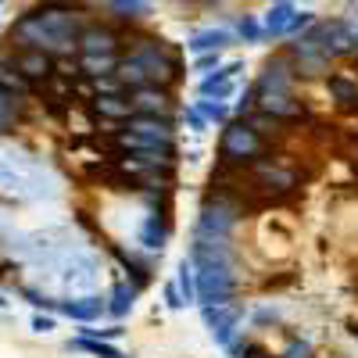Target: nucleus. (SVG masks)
I'll return each instance as SVG.
<instances>
[{
  "label": "nucleus",
  "mask_w": 358,
  "mask_h": 358,
  "mask_svg": "<svg viewBox=\"0 0 358 358\" xmlns=\"http://www.w3.org/2000/svg\"><path fill=\"white\" fill-rule=\"evenodd\" d=\"M83 15L76 11H54V8H33L11 25V43L18 47H36L50 57H72L79 50L83 33Z\"/></svg>",
  "instance_id": "f257e3e1"
},
{
  "label": "nucleus",
  "mask_w": 358,
  "mask_h": 358,
  "mask_svg": "<svg viewBox=\"0 0 358 358\" xmlns=\"http://www.w3.org/2000/svg\"><path fill=\"white\" fill-rule=\"evenodd\" d=\"M118 83L126 90L147 86V83H158V86H172L183 76V65H179L176 50L165 40H136L133 50L118 62Z\"/></svg>",
  "instance_id": "f03ea898"
},
{
  "label": "nucleus",
  "mask_w": 358,
  "mask_h": 358,
  "mask_svg": "<svg viewBox=\"0 0 358 358\" xmlns=\"http://www.w3.org/2000/svg\"><path fill=\"white\" fill-rule=\"evenodd\" d=\"M115 143L122 151H169L176 155V126L165 115H133L122 129H115Z\"/></svg>",
  "instance_id": "7ed1b4c3"
},
{
  "label": "nucleus",
  "mask_w": 358,
  "mask_h": 358,
  "mask_svg": "<svg viewBox=\"0 0 358 358\" xmlns=\"http://www.w3.org/2000/svg\"><path fill=\"white\" fill-rule=\"evenodd\" d=\"M265 155V136L248 122V118H229L222 126V136H219V158L222 165H233V169H244V165H255L258 158Z\"/></svg>",
  "instance_id": "20e7f679"
},
{
  "label": "nucleus",
  "mask_w": 358,
  "mask_h": 358,
  "mask_svg": "<svg viewBox=\"0 0 358 358\" xmlns=\"http://www.w3.org/2000/svg\"><path fill=\"white\" fill-rule=\"evenodd\" d=\"M54 280H62L65 290L76 294H97V283H101V262L90 255V251H79V248H65L62 262H57V273Z\"/></svg>",
  "instance_id": "39448f33"
},
{
  "label": "nucleus",
  "mask_w": 358,
  "mask_h": 358,
  "mask_svg": "<svg viewBox=\"0 0 358 358\" xmlns=\"http://www.w3.org/2000/svg\"><path fill=\"white\" fill-rule=\"evenodd\" d=\"M287 57L294 62V72L297 79H326L334 72V57L319 47V40L312 33H301V36H290V43L283 47Z\"/></svg>",
  "instance_id": "423d86ee"
},
{
  "label": "nucleus",
  "mask_w": 358,
  "mask_h": 358,
  "mask_svg": "<svg viewBox=\"0 0 358 358\" xmlns=\"http://www.w3.org/2000/svg\"><path fill=\"white\" fill-rule=\"evenodd\" d=\"M241 226V204L226 194H212L201 212H197V229L201 236H233V229Z\"/></svg>",
  "instance_id": "0eeeda50"
},
{
  "label": "nucleus",
  "mask_w": 358,
  "mask_h": 358,
  "mask_svg": "<svg viewBox=\"0 0 358 358\" xmlns=\"http://www.w3.org/2000/svg\"><path fill=\"white\" fill-rule=\"evenodd\" d=\"M305 33H312L319 40V47L326 50L337 62V57H351L358 54L355 47V33H351V22L348 18H319L312 29H305Z\"/></svg>",
  "instance_id": "6e6552de"
},
{
  "label": "nucleus",
  "mask_w": 358,
  "mask_h": 358,
  "mask_svg": "<svg viewBox=\"0 0 358 358\" xmlns=\"http://www.w3.org/2000/svg\"><path fill=\"white\" fill-rule=\"evenodd\" d=\"M294 83H297V72H294V62L287 57V50H276L268 62L262 65L258 79H255V94H294Z\"/></svg>",
  "instance_id": "1a4fd4ad"
},
{
  "label": "nucleus",
  "mask_w": 358,
  "mask_h": 358,
  "mask_svg": "<svg viewBox=\"0 0 358 358\" xmlns=\"http://www.w3.org/2000/svg\"><path fill=\"white\" fill-rule=\"evenodd\" d=\"M201 319H204V326L212 330V337H215V344H222V348H229L233 341H236V334H241V322H244V308L241 305H201Z\"/></svg>",
  "instance_id": "9d476101"
},
{
  "label": "nucleus",
  "mask_w": 358,
  "mask_h": 358,
  "mask_svg": "<svg viewBox=\"0 0 358 358\" xmlns=\"http://www.w3.org/2000/svg\"><path fill=\"white\" fill-rule=\"evenodd\" d=\"M122 33L108 22H86L79 33V54H118Z\"/></svg>",
  "instance_id": "9b49d317"
},
{
  "label": "nucleus",
  "mask_w": 358,
  "mask_h": 358,
  "mask_svg": "<svg viewBox=\"0 0 358 358\" xmlns=\"http://www.w3.org/2000/svg\"><path fill=\"white\" fill-rule=\"evenodd\" d=\"M129 101L136 108V115H172V90L169 86H158V83H147V86H136L129 90Z\"/></svg>",
  "instance_id": "f8f14e48"
},
{
  "label": "nucleus",
  "mask_w": 358,
  "mask_h": 358,
  "mask_svg": "<svg viewBox=\"0 0 358 358\" xmlns=\"http://www.w3.org/2000/svg\"><path fill=\"white\" fill-rule=\"evenodd\" d=\"M11 57H15L18 72H22L29 83H47V79L54 76V57L43 54V50H36V47H18Z\"/></svg>",
  "instance_id": "ddd939ff"
},
{
  "label": "nucleus",
  "mask_w": 358,
  "mask_h": 358,
  "mask_svg": "<svg viewBox=\"0 0 358 358\" xmlns=\"http://www.w3.org/2000/svg\"><path fill=\"white\" fill-rule=\"evenodd\" d=\"M90 111H94L97 118H108V122H129V118L136 115V108L129 101V90H122V94H94Z\"/></svg>",
  "instance_id": "4468645a"
},
{
  "label": "nucleus",
  "mask_w": 358,
  "mask_h": 358,
  "mask_svg": "<svg viewBox=\"0 0 358 358\" xmlns=\"http://www.w3.org/2000/svg\"><path fill=\"white\" fill-rule=\"evenodd\" d=\"M57 312H65L72 322H97L101 315H108V301L101 294H76L72 301H62V308Z\"/></svg>",
  "instance_id": "2eb2a0df"
},
{
  "label": "nucleus",
  "mask_w": 358,
  "mask_h": 358,
  "mask_svg": "<svg viewBox=\"0 0 358 358\" xmlns=\"http://www.w3.org/2000/svg\"><path fill=\"white\" fill-rule=\"evenodd\" d=\"M236 36L233 29H226V25H212V29H201V33H194L190 40H187V50L190 54H208V50H226V47H233Z\"/></svg>",
  "instance_id": "dca6fc26"
},
{
  "label": "nucleus",
  "mask_w": 358,
  "mask_h": 358,
  "mask_svg": "<svg viewBox=\"0 0 358 358\" xmlns=\"http://www.w3.org/2000/svg\"><path fill=\"white\" fill-rule=\"evenodd\" d=\"M255 179H258V187L276 190V194H290V190L297 187V176H294V172H287V169H280V165H273V162H265V158L255 162Z\"/></svg>",
  "instance_id": "f3484780"
},
{
  "label": "nucleus",
  "mask_w": 358,
  "mask_h": 358,
  "mask_svg": "<svg viewBox=\"0 0 358 358\" xmlns=\"http://www.w3.org/2000/svg\"><path fill=\"white\" fill-rule=\"evenodd\" d=\"M165 241H169V222H165V215H158V212L143 215V222H140V229H136V244H140L143 251H162Z\"/></svg>",
  "instance_id": "a211bd4d"
},
{
  "label": "nucleus",
  "mask_w": 358,
  "mask_h": 358,
  "mask_svg": "<svg viewBox=\"0 0 358 358\" xmlns=\"http://www.w3.org/2000/svg\"><path fill=\"white\" fill-rule=\"evenodd\" d=\"M258 108L268 111L273 118H280V122H283V118H301L305 115V104L297 101L294 94H262L258 97Z\"/></svg>",
  "instance_id": "6ab92c4d"
},
{
  "label": "nucleus",
  "mask_w": 358,
  "mask_h": 358,
  "mask_svg": "<svg viewBox=\"0 0 358 358\" xmlns=\"http://www.w3.org/2000/svg\"><path fill=\"white\" fill-rule=\"evenodd\" d=\"M297 4H283V0H273V8L265 11L262 25H265V36L273 40H287V29H290V18H294Z\"/></svg>",
  "instance_id": "aec40b11"
},
{
  "label": "nucleus",
  "mask_w": 358,
  "mask_h": 358,
  "mask_svg": "<svg viewBox=\"0 0 358 358\" xmlns=\"http://www.w3.org/2000/svg\"><path fill=\"white\" fill-rule=\"evenodd\" d=\"M136 297H140V287L136 283H115L111 294H108V315L111 319H126L136 305Z\"/></svg>",
  "instance_id": "412c9836"
},
{
  "label": "nucleus",
  "mask_w": 358,
  "mask_h": 358,
  "mask_svg": "<svg viewBox=\"0 0 358 358\" xmlns=\"http://www.w3.org/2000/svg\"><path fill=\"white\" fill-rule=\"evenodd\" d=\"M118 54H79V72L86 79H104V76H115L118 72Z\"/></svg>",
  "instance_id": "4be33fe9"
},
{
  "label": "nucleus",
  "mask_w": 358,
  "mask_h": 358,
  "mask_svg": "<svg viewBox=\"0 0 358 358\" xmlns=\"http://www.w3.org/2000/svg\"><path fill=\"white\" fill-rule=\"evenodd\" d=\"M104 4L111 8L115 18H122V22H147L155 15L151 0H104Z\"/></svg>",
  "instance_id": "5701e85b"
},
{
  "label": "nucleus",
  "mask_w": 358,
  "mask_h": 358,
  "mask_svg": "<svg viewBox=\"0 0 358 358\" xmlns=\"http://www.w3.org/2000/svg\"><path fill=\"white\" fill-rule=\"evenodd\" d=\"M326 90H330V97L341 101L344 108H358V83L348 79L344 72H330V76H326Z\"/></svg>",
  "instance_id": "b1692460"
},
{
  "label": "nucleus",
  "mask_w": 358,
  "mask_h": 358,
  "mask_svg": "<svg viewBox=\"0 0 358 358\" xmlns=\"http://www.w3.org/2000/svg\"><path fill=\"white\" fill-rule=\"evenodd\" d=\"M201 97H212V101H229L233 94H236V83L219 69V72H212V76H201Z\"/></svg>",
  "instance_id": "393cba45"
},
{
  "label": "nucleus",
  "mask_w": 358,
  "mask_h": 358,
  "mask_svg": "<svg viewBox=\"0 0 358 358\" xmlns=\"http://www.w3.org/2000/svg\"><path fill=\"white\" fill-rule=\"evenodd\" d=\"M176 287H179V294H183L187 305H197V265H194V258H179Z\"/></svg>",
  "instance_id": "a878e982"
},
{
  "label": "nucleus",
  "mask_w": 358,
  "mask_h": 358,
  "mask_svg": "<svg viewBox=\"0 0 358 358\" xmlns=\"http://www.w3.org/2000/svg\"><path fill=\"white\" fill-rule=\"evenodd\" d=\"M69 351H86V355H94V358H126L122 351L111 348L101 337H76V341H69Z\"/></svg>",
  "instance_id": "bb28decb"
},
{
  "label": "nucleus",
  "mask_w": 358,
  "mask_h": 358,
  "mask_svg": "<svg viewBox=\"0 0 358 358\" xmlns=\"http://www.w3.org/2000/svg\"><path fill=\"white\" fill-rule=\"evenodd\" d=\"M18 111H22V97L8 94V90H0V136H8L15 129Z\"/></svg>",
  "instance_id": "cd10ccee"
},
{
  "label": "nucleus",
  "mask_w": 358,
  "mask_h": 358,
  "mask_svg": "<svg viewBox=\"0 0 358 358\" xmlns=\"http://www.w3.org/2000/svg\"><path fill=\"white\" fill-rule=\"evenodd\" d=\"M197 111L208 118V122H215V126H226V122H229V104H226V101L201 97V101H197Z\"/></svg>",
  "instance_id": "c85d7f7f"
},
{
  "label": "nucleus",
  "mask_w": 358,
  "mask_h": 358,
  "mask_svg": "<svg viewBox=\"0 0 358 358\" xmlns=\"http://www.w3.org/2000/svg\"><path fill=\"white\" fill-rule=\"evenodd\" d=\"M236 36H241L244 43H262L265 40V25L255 15H241V22H236Z\"/></svg>",
  "instance_id": "c756f323"
},
{
  "label": "nucleus",
  "mask_w": 358,
  "mask_h": 358,
  "mask_svg": "<svg viewBox=\"0 0 358 358\" xmlns=\"http://www.w3.org/2000/svg\"><path fill=\"white\" fill-rule=\"evenodd\" d=\"M222 69V50H208V54H194V72L197 76H212Z\"/></svg>",
  "instance_id": "7c9ffc66"
},
{
  "label": "nucleus",
  "mask_w": 358,
  "mask_h": 358,
  "mask_svg": "<svg viewBox=\"0 0 358 358\" xmlns=\"http://www.w3.org/2000/svg\"><path fill=\"white\" fill-rule=\"evenodd\" d=\"M22 297L29 305H33L36 312H57L62 308V301H54V297H47L43 290H33V287H22Z\"/></svg>",
  "instance_id": "2f4dec72"
},
{
  "label": "nucleus",
  "mask_w": 358,
  "mask_h": 358,
  "mask_svg": "<svg viewBox=\"0 0 358 358\" xmlns=\"http://www.w3.org/2000/svg\"><path fill=\"white\" fill-rule=\"evenodd\" d=\"M315 22H319V15H315V11L297 8V11H294V18H290V29H287V40H290V36H301L305 29H312Z\"/></svg>",
  "instance_id": "473e14b6"
},
{
  "label": "nucleus",
  "mask_w": 358,
  "mask_h": 358,
  "mask_svg": "<svg viewBox=\"0 0 358 358\" xmlns=\"http://www.w3.org/2000/svg\"><path fill=\"white\" fill-rule=\"evenodd\" d=\"M40 8H54V11H76V15H86V4H83V0H40Z\"/></svg>",
  "instance_id": "72a5a7b5"
},
{
  "label": "nucleus",
  "mask_w": 358,
  "mask_h": 358,
  "mask_svg": "<svg viewBox=\"0 0 358 358\" xmlns=\"http://www.w3.org/2000/svg\"><path fill=\"white\" fill-rule=\"evenodd\" d=\"M165 308H172V312L187 308V301H183V294H179V287H176V283H165Z\"/></svg>",
  "instance_id": "f704fd0d"
},
{
  "label": "nucleus",
  "mask_w": 358,
  "mask_h": 358,
  "mask_svg": "<svg viewBox=\"0 0 358 358\" xmlns=\"http://www.w3.org/2000/svg\"><path fill=\"white\" fill-rule=\"evenodd\" d=\"M187 126H190L194 133H204V129H208V118H204L197 108H190V111H187Z\"/></svg>",
  "instance_id": "c9c22d12"
},
{
  "label": "nucleus",
  "mask_w": 358,
  "mask_h": 358,
  "mask_svg": "<svg viewBox=\"0 0 358 358\" xmlns=\"http://www.w3.org/2000/svg\"><path fill=\"white\" fill-rule=\"evenodd\" d=\"M33 330H36V334H50V330H54V315L36 312V315H33Z\"/></svg>",
  "instance_id": "e433bc0d"
},
{
  "label": "nucleus",
  "mask_w": 358,
  "mask_h": 358,
  "mask_svg": "<svg viewBox=\"0 0 358 358\" xmlns=\"http://www.w3.org/2000/svg\"><path fill=\"white\" fill-rule=\"evenodd\" d=\"M283 358H312V344L308 341H297V344H290V351Z\"/></svg>",
  "instance_id": "4c0bfd02"
},
{
  "label": "nucleus",
  "mask_w": 358,
  "mask_h": 358,
  "mask_svg": "<svg viewBox=\"0 0 358 358\" xmlns=\"http://www.w3.org/2000/svg\"><path fill=\"white\" fill-rule=\"evenodd\" d=\"M255 319L258 322H280V312L276 308H262V312H255Z\"/></svg>",
  "instance_id": "58836bf2"
},
{
  "label": "nucleus",
  "mask_w": 358,
  "mask_h": 358,
  "mask_svg": "<svg viewBox=\"0 0 358 358\" xmlns=\"http://www.w3.org/2000/svg\"><path fill=\"white\" fill-rule=\"evenodd\" d=\"M222 72H226V76L233 79L236 72H244V62H229V65H222Z\"/></svg>",
  "instance_id": "ea45409f"
},
{
  "label": "nucleus",
  "mask_w": 358,
  "mask_h": 358,
  "mask_svg": "<svg viewBox=\"0 0 358 358\" xmlns=\"http://www.w3.org/2000/svg\"><path fill=\"white\" fill-rule=\"evenodd\" d=\"M348 334L358 341V319H348Z\"/></svg>",
  "instance_id": "a19ab883"
},
{
  "label": "nucleus",
  "mask_w": 358,
  "mask_h": 358,
  "mask_svg": "<svg viewBox=\"0 0 358 358\" xmlns=\"http://www.w3.org/2000/svg\"><path fill=\"white\" fill-rule=\"evenodd\" d=\"M187 4H219V0H187Z\"/></svg>",
  "instance_id": "79ce46f5"
},
{
  "label": "nucleus",
  "mask_w": 358,
  "mask_h": 358,
  "mask_svg": "<svg viewBox=\"0 0 358 358\" xmlns=\"http://www.w3.org/2000/svg\"><path fill=\"white\" fill-rule=\"evenodd\" d=\"M8 305H11V301H8V297H4V294H0V308H8Z\"/></svg>",
  "instance_id": "37998d69"
},
{
  "label": "nucleus",
  "mask_w": 358,
  "mask_h": 358,
  "mask_svg": "<svg viewBox=\"0 0 358 358\" xmlns=\"http://www.w3.org/2000/svg\"><path fill=\"white\" fill-rule=\"evenodd\" d=\"M283 4H297V0H283Z\"/></svg>",
  "instance_id": "c03bdc74"
},
{
  "label": "nucleus",
  "mask_w": 358,
  "mask_h": 358,
  "mask_svg": "<svg viewBox=\"0 0 358 358\" xmlns=\"http://www.w3.org/2000/svg\"><path fill=\"white\" fill-rule=\"evenodd\" d=\"M0 4H4V0H0Z\"/></svg>",
  "instance_id": "a18cd8bd"
}]
</instances>
